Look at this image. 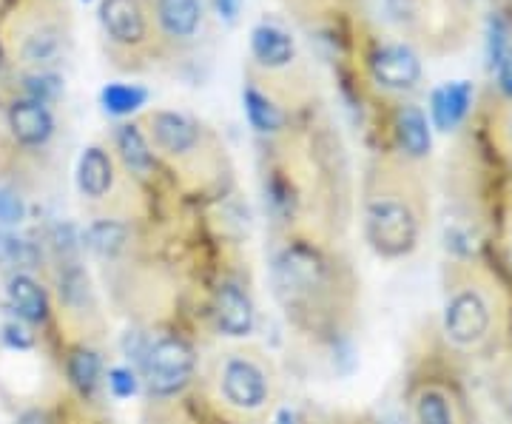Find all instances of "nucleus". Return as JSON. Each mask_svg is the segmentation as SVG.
Masks as SVG:
<instances>
[{"label":"nucleus","instance_id":"nucleus-1","mask_svg":"<svg viewBox=\"0 0 512 424\" xmlns=\"http://www.w3.org/2000/svg\"><path fill=\"white\" fill-rule=\"evenodd\" d=\"M441 336L461 356H498L512 342V296L481 259H447L441 268Z\"/></svg>","mask_w":512,"mask_h":424},{"label":"nucleus","instance_id":"nucleus-2","mask_svg":"<svg viewBox=\"0 0 512 424\" xmlns=\"http://www.w3.org/2000/svg\"><path fill=\"white\" fill-rule=\"evenodd\" d=\"M271 282L279 305L299 322L325 319L333 299L342 296L333 262L311 240H288L276 251Z\"/></svg>","mask_w":512,"mask_h":424},{"label":"nucleus","instance_id":"nucleus-3","mask_svg":"<svg viewBox=\"0 0 512 424\" xmlns=\"http://www.w3.org/2000/svg\"><path fill=\"white\" fill-rule=\"evenodd\" d=\"M362 228L376 257H410L424 237V203L419 188L407 180H382L367 194Z\"/></svg>","mask_w":512,"mask_h":424},{"label":"nucleus","instance_id":"nucleus-4","mask_svg":"<svg viewBox=\"0 0 512 424\" xmlns=\"http://www.w3.org/2000/svg\"><path fill=\"white\" fill-rule=\"evenodd\" d=\"M214 388L231 413L256 416L274 399V376L256 351H228L214 365Z\"/></svg>","mask_w":512,"mask_h":424},{"label":"nucleus","instance_id":"nucleus-5","mask_svg":"<svg viewBox=\"0 0 512 424\" xmlns=\"http://www.w3.org/2000/svg\"><path fill=\"white\" fill-rule=\"evenodd\" d=\"M140 370H143V382L151 396L174 399L191 385L194 370H197V353L183 336L160 333L143 348Z\"/></svg>","mask_w":512,"mask_h":424},{"label":"nucleus","instance_id":"nucleus-6","mask_svg":"<svg viewBox=\"0 0 512 424\" xmlns=\"http://www.w3.org/2000/svg\"><path fill=\"white\" fill-rule=\"evenodd\" d=\"M410 424H473L464 393L444 373H424L407 396Z\"/></svg>","mask_w":512,"mask_h":424},{"label":"nucleus","instance_id":"nucleus-7","mask_svg":"<svg viewBox=\"0 0 512 424\" xmlns=\"http://www.w3.org/2000/svg\"><path fill=\"white\" fill-rule=\"evenodd\" d=\"M211 316L217 331L231 339H245L256 328V308L248 288H242L237 279H222L211 299Z\"/></svg>","mask_w":512,"mask_h":424},{"label":"nucleus","instance_id":"nucleus-8","mask_svg":"<svg viewBox=\"0 0 512 424\" xmlns=\"http://www.w3.org/2000/svg\"><path fill=\"white\" fill-rule=\"evenodd\" d=\"M370 74H373V80L382 89H390V92H410V89L419 86L421 60L410 46H404V43H387V46H379L370 55Z\"/></svg>","mask_w":512,"mask_h":424},{"label":"nucleus","instance_id":"nucleus-9","mask_svg":"<svg viewBox=\"0 0 512 424\" xmlns=\"http://www.w3.org/2000/svg\"><path fill=\"white\" fill-rule=\"evenodd\" d=\"M151 140L168 157H188L200 146V126L180 111H154L151 114Z\"/></svg>","mask_w":512,"mask_h":424},{"label":"nucleus","instance_id":"nucleus-10","mask_svg":"<svg viewBox=\"0 0 512 424\" xmlns=\"http://www.w3.org/2000/svg\"><path fill=\"white\" fill-rule=\"evenodd\" d=\"M9 129L20 146L40 148L46 146L55 134V114L46 103L23 97L9 106Z\"/></svg>","mask_w":512,"mask_h":424},{"label":"nucleus","instance_id":"nucleus-11","mask_svg":"<svg viewBox=\"0 0 512 424\" xmlns=\"http://www.w3.org/2000/svg\"><path fill=\"white\" fill-rule=\"evenodd\" d=\"M100 23L120 46H137L146 40V12L140 0H100Z\"/></svg>","mask_w":512,"mask_h":424},{"label":"nucleus","instance_id":"nucleus-12","mask_svg":"<svg viewBox=\"0 0 512 424\" xmlns=\"http://www.w3.org/2000/svg\"><path fill=\"white\" fill-rule=\"evenodd\" d=\"M476 89L467 80H456V83H444L430 94V126L439 131H456L473 106Z\"/></svg>","mask_w":512,"mask_h":424},{"label":"nucleus","instance_id":"nucleus-13","mask_svg":"<svg viewBox=\"0 0 512 424\" xmlns=\"http://www.w3.org/2000/svg\"><path fill=\"white\" fill-rule=\"evenodd\" d=\"M393 134H396V146L402 148L407 160H424L433 151V126L427 114L413 103H404L396 109Z\"/></svg>","mask_w":512,"mask_h":424},{"label":"nucleus","instance_id":"nucleus-14","mask_svg":"<svg viewBox=\"0 0 512 424\" xmlns=\"http://www.w3.org/2000/svg\"><path fill=\"white\" fill-rule=\"evenodd\" d=\"M6 302L9 311L20 316L29 325H43L49 319V296L43 291V285L29 274H12L6 282Z\"/></svg>","mask_w":512,"mask_h":424},{"label":"nucleus","instance_id":"nucleus-15","mask_svg":"<svg viewBox=\"0 0 512 424\" xmlns=\"http://www.w3.org/2000/svg\"><path fill=\"white\" fill-rule=\"evenodd\" d=\"M77 188L89 200H103L114 188V160L103 146H89L77 160Z\"/></svg>","mask_w":512,"mask_h":424},{"label":"nucleus","instance_id":"nucleus-16","mask_svg":"<svg viewBox=\"0 0 512 424\" xmlns=\"http://www.w3.org/2000/svg\"><path fill=\"white\" fill-rule=\"evenodd\" d=\"M251 55L265 69H285L296 55L293 37L274 23H259L251 29Z\"/></svg>","mask_w":512,"mask_h":424},{"label":"nucleus","instance_id":"nucleus-17","mask_svg":"<svg viewBox=\"0 0 512 424\" xmlns=\"http://www.w3.org/2000/svg\"><path fill=\"white\" fill-rule=\"evenodd\" d=\"M154 15L165 35L188 40L200 29L202 0H154Z\"/></svg>","mask_w":512,"mask_h":424},{"label":"nucleus","instance_id":"nucleus-18","mask_svg":"<svg viewBox=\"0 0 512 424\" xmlns=\"http://www.w3.org/2000/svg\"><path fill=\"white\" fill-rule=\"evenodd\" d=\"M114 143H117V154L123 160V166L137 174V177H148L154 171V148L148 143V137L137 123H123L114 131Z\"/></svg>","mask_w":512,"mask_h":424},{"label":"nucleus","instance_id":"nucleus-19","mask_svg":"<svg viewBox=\"0 0 512 424\" xmlns=\"http://www.w3.org/2000/svg\"><path fill=\"white\" fill-rule=\"evenodd\" d=\"M66 373H69V382L80 396H94L97 388L103 385V362L97 351H92L89 345H74L69 356H66Z\"/></svg>","mask_w":512,"mask_h":424},{"label":"nucleus","instance_id":"nucleus-20","mask_svg":"<svg viewBox=\"0 0 512 424\" xmlns=\"http://www.w3.org/2000/svg\"><path fill=\"white\" fill-rule=\"evenodd\" d=\"M83 242L100 259L120 257L128 245V225L120 220H97L86 228Z\"/></svg>","mask_w":512,"mask_h":424},{"label":"nucleus","instance_id":"nucleus-21","mask_svg":"<svg viewBox=\"0 0 512 424\" xmlns=\"http://www.w3.org/2000/svg\"><path fill=\"white\" fill-rule=\"evenodd\" d=\"M242 109H245V117H248L251 129L259 131V134H276V131L282 129V123H285V117H282V111H279L274 100L265 97L254 86L242 89Z\"/></svg>","mask_w":512,"mask_h":424},{"label":"nucleus","instance_id":"nucleus-22","mask_svg":"<svg viewBox=\"0 0 512 424\" xmlns=\"http://www.w3.org/2000/svg\"><path fill=\"white\" fill-rule=\"evenodd\" d=\"M40 265V248L12 231H0V268L12 274H29Z\"/></svg>","mask_w":512,"mask_h":424},{"label":"nucleus","instance_id":"nucleus-23","mask_svg":"<svg viewBox=\"0 0 512 424\" xmlns=\"http://www.w3.org/2000/svg\"><path fill=\"white\" fill-rule=\"evenodd\" d=\"M148 92L143 86H134V83H109L103 86L100 92V106L111 117H128L134 111H140L146 106Z\"/></svg>","mask_w":512,"mask_h":424},{"label":"nucleus","instance_id":"nucleus-24","mask_svg":"<svg viewBox=\"0 0 512 424\" xmlns=\"http://www.w3.org/2000/svg\"><path fill=\"white\" fill-rule=\"evenodd\" d=\"M493 393L507 424H512V345L504 353H498L493 370Z\"/></svg>","mask_w":512,"mask_h":424},{"label":"nucleus","instance_id":"nucleus-25","mask_svg":"<svg viewBox=\"0 0 512 424\" xmlns=\"http://www.w3.org/2000/svg\"><path fill=\"white\" fill-rule=\"evenodd\" d=\"M510 23L501 12H493L490 20H487V66L490 69H498V63L504 60V55L510 52L512 40H510Z\"/></svg>","mask_w":512,"mask_h":424},{"label":"nucleus","instance_id":"nucleus-26","mask_svg":"<svg viewBox=\"0 0 512 424\" xmlns=\"http://www.w3.org/2000/svg\"><path fill=\"white\" fill-rule=\"evenodd\" d=\"M57 55H60V37H57L55 32H49V29L29 35L26 37V43H23V57H26V63L49 66V63H55Z\"/></svg>","mask_w":512,"mask_h":424},{"label":"nucleus","instance_id":"nucleus-27","mask_svg":"<svg viewBox=\"0 0 512 424\" xmlns=\"http://www.w3.org/2000/svg\"><path fill=\"white\" fill-rule=\"evenodd\" d=\"M0 339H3V345H9L12 351H29V348L35 345L32 325L23 322V319L12 314V311L0 319Z\"/></svg>","mask_w":512,"mask_h":424},{"label":"nucleus","instance_id":"nucleus-28","mask_svg":"<svg viewBox=\"0 0 512 424\" xmlns=\"http://www.w3.org/2000/svg\"><path fill=\"white\" fill-rule=\"evenodd\" d=\"M26 220V200L15 188L0 185V231H15Z\"/></svg>","mask_w":512,"mask_h":424},{"label":"nucleus","instance_id":"nucleus-29","mask_svg":"<svg viewBox=\"0 0 512 424\" xmlns=\"http://www.w3.org/2000/svg\"><path fill=\"white\" fill-rule=\"evenodd\" d=\"M23 89H26V97L29 100H37V103H55L57 97H60V89H63V83H60V77L57 74L49 72H40V74H29L26 80H23Z\"/></svg>","mask_w":512,"mask_h":424},{"label":"nucleus","instance_id":"nucleus-30","mask_svg":"<svg viewBox=\"0 0 512 424\" xmlns=\"http://www.w3.org/2000/svg\"><path fill=\"white\" fill-rule=\"evenodd\" d=\"M137 385H140V379H137V373H134L131 368L109 370V390L117 396V399H128V396H134V393H137Z\"/></svg>","mask_w":512,"mask_h":424},{"label":"nucleus","instance_id":"nucleus-31","mask_svg":"<svg viewBox=\"0 0 512 424\" xmlns=\"http://www.w3.org/2000/svg\"><path fill=\"white\" fill-rule=\"evenodd\" d=\"M495 83H498V92L512 100V46L510 52L504 55V60L498 63V69H495Z\"/></svg>","mask_w":512,"mask_h":424},{"label":"nucleus","instance_id":"nucleus-32","mask_svg":"<svg viewBox=\"0 0 512 424\" xmlns=\"http://www.w3.org/2000/svg\"><path fill=\"white\" fill-rule=\"evenodd\" d=\"M214 3H217L220 18L228 20V23H234L239 15V9H242V0H214Z\"/></svg>","mask_w":512,"mask_h":424},{"label":"nucleus","instance_id":"nucleus-33","mask_svg":"<svg viewBox=\"0 0 512 424\" xmlns=\"http://www.w3.org/2000/svg\"><path fill=\"white\" fill-rule=\"evenodd\" d=\"M279 424H293V416H291V413H288V410H285V413L279 416Z\"/></svg>","mask_w":512,"mask_h":424},{"label":"nucleus","instance_id":"nucleus-34","mask_svg":"<svg viewBox=\"0 0 512 424\" xmlns=\"http://www.w3.org/2000/svg\"><path fill=\"white\" fill-rule=\"evenodd\" d=\"M83 3H89V0H83Z\"/></svg>","mask_w":512,"mask_h":424}]
</instances>
